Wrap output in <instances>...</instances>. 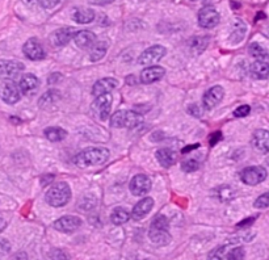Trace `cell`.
Masks as SVG:
<instances>
[{
  "label": "cell",
  "mask_w": 269,
  "mask_h": 260,
  "mask_svg": "<svg viewBox=\"0 0 269 260\" xmlns=\"http://www.w3.org/2000/svg\"><path fill=\"white\" fill-rule=\"evenodd\" d=\"M223 96H225V91H223V88L221 86H214L212 88H209L203 98L204 108L208 109V111L215 108L221 103Z\"/></svg>",
  "instance_id": "cell-15"
},
{
  "label": "cell",
  "mask_w": 269,
  "mask_h": 260,
  "mask_svg": "<svg viewBox=\"0 0 269 260\" xmlns=\"http://www.w3.org/2000/svg\"><path fill=\"white\" fill-rule=\"evenodd\" d=\"M192 2H203V0H192ZM205 2V0H204Z\"/></svg>",
  "instance_id": "cell-48"
},
{
  "label": "cell",
  "mask_w": 269,
  "mask_h": 260,
  "mask_svg": "<svg viewBox=\"0 0 269 260\" xmlns=\"http://www.w3.org/2000/svg\"><path fill=\"white\" fill-rule=\"evenodd\" d=\"M152 206H154V200L151 197H145L141 201L136 204V206L133 208V212H131V218L136 219V221H140V219L145 218L150 212H151Z\"/></svg>",
  "instance_id": "cell-21"
},
{
  "label": "cell",
  "mask_w": 269,
  "mask_h": 260,
  "mask_svg": "<svg viewBox=\"0 0 269 260\" xmlns=\"http://www.w3.org/2000/svg\"><path fill=\"white\" fill-rule=\"evenodd\" d=\"M44 134L49 141H51V142H60V141H63L67 137L66 130L62 129V127H57V126L46 127Z\"/></svg>",
  "instance_id": "cell-28"
},
{
  "label": "cell",
  "mask_w": 269,
  "mask_h": 260,
  "mask_svg": "<svg viewBox=\"0 0 269 260\" xmlns=\"http://www.w3.org/2000/svg\"><path fill=\"white\" fill-rule=\"evenodd\" d=\"M221 140H222L221 132H214V133L210 134V137H209L210 146H214V145H217V143H218Z\"/></svg>",
  "instance_id": "cell-40"
},
{
  "label": "cell",
  "mask_w": 269,
  "mask_h": 260,
  "mask_svg": "<svg viewBox=\"0 0 269 260\" xmlns=\"http://www.w3.org/2000/svg\"><path fill=\"white\" fill-rule=\"evenodd\" d=\"M51 260H70V256L67 254L64 250H60V248H53V250L49 252Z\"/></svg>",
  "instance_id": "cell-36"
},
{
  "label": "cell",
  "mask_w": 269,
  "mask_h": 260,
  "mask_svg": "<svg viewBox=\"0 0 269 260\" xmlns=\"http://www.w3.org/2000/svg\"><path fill=\"white\" fill-rule=\"evenodd\" d=\"M214 194L219 201L227 203V201H231L232 199H235L237 190L231 185H221V187H218L214 190Z\"/></svg>",
  "instance_id": "cell-26"
},
{
  "label": "cell",
  "mask_w": 269,
  "mask_h": 260,
  "mask_svg": "<svg viewBox=\"0 0 269 260\" xmlns=\"http://www.w3.org/2000/svg\"><path fill=\"white\" fill-rule=\"evenodd\" d=\"M227 244H222V246L215 247L214 250H212L209 254H208V260H223V257L227 254Z\"/></svg>",
  "instance_id": "cell-32"
},
{
  "label": "cell",
  "mask_w": 269,
  "mask_h": 260,
  "mask_svg": "<svg viewBox=\"0 0 269 260\" xmlns=\"http://www.w3.org/2000/svg\"><path fill=\"white\" fill-rule=\"evenodd\" d=\"M255 219H256V217H250V218H246L243 219V221H241V222L238 223V228L242 229V228H246V226H250L252 225L253 222H255Z\"/></svg>",
  "instance_id": "cell-43"
},
{
  "label": "cell",
  "mask_w": 269,
  "mask_h": 260,
  "mask_svg": "<svg viewBox=\"0 0 269 260\" xmlns=\"http://www.w3.org/2000/svg\"><path fill=\"white\" fill-rule=\"evenodd\" d=\"M188 112L189 114H192L193 117H201L203 116V111H201V107L198 104H190L188 107Z\"/></svg>",
  "instance_id": "cell-39"
},
{
  "label": "cell",
  "mask_w": 269,
  "mask_h": 260,
  "mask_svg": "<svg viewBox=\"0 0 269 260\" xmlns=\"http://www.w3.org/2000/svg\"><path fill=\"white\" fill-rule=\"evenodd\" d=\"M75 33V29L71 28V26H63V28L54 30L50 35L49 40H50L53 46H55V48H62V46H66V45L71 41V38H74Z\"/></svg>",
  "instance_id": "cell-13"
},
{
  "label": "cell",
  "mask_w": 269,
  "mask_h": 260,
  "mask_svg": "<svg viewBox=\"0 0 269 260\" xmlns=\"http://www.w3.org/2000/svg\"><path fill=\"white\" fill-rule=\"evenodd\" d=\"M59 100H60V92H58L57 89H50V91L45 92L44 95L40 98V100H38V105H40V108L46 111V109L49 108H53L54 105L57 104Z\"/></svg>",
  "instance_id": "cell-23"
},
{
  "label": "cell",
  "mask_w": 269,
  "mask_h": 260,
  "mask_svg": "<svg viewBox=\"0 0 269 260\" xmlns=\"http://www.w3.org/2000/svg\"><path fill=\"white\" fill-rule=\"evenodd\" d=\"M250 73L255 79H266L269 78V63L265 60H256L251 64Z\"/></svg>",
  "instance_id": "cell-25"
},
{
  "label": "cell",
  "mask_w": 269,
  "mask_h": 260,
  "mask_svg": "<svg viewBox=\"0 0 269 260\" xmlns=\"http://www.w3.org/2000/svg\"><path fill=\"white\" fill-rule=\"evenodd\" d=\"M10 251V243L6 239L0 238V254H7Z\"/></svg>",
  "instance_id": "cell-42"
},
{
  "label": "cell",
  "mask_w": 269,
  "mask_h": 260,
  "mask_svg": "<svg viewBox=\"0 0 269 260\" xmlns=\"http://www.w3.org/2000/svg\"><path fill=\"white\" fill-rule=\"evenodd\" d=\"M22 53L28 59L30 60H41L45 58V50L41 42L37 38H29L28 41L22 46Z\"/></svg>",
  "instance_id": "cell-11"
},
{
  "label": "cell",
  "mask_w": 269,
  "mask_h": 260,
  "mask_svg": "<svg viewBox=\"0 0 269 260\" xmlns=\"http://www.w3.org/2000/svg\"><path fill=\"white\" fill-rule=\"evenodd\" d=\"M71 17L78 24H89L95 20V11L87 7H82V8H75L71 13Z\"/></svg>",
  "instance_id": "cell-22"
},
{
  "label": "cell",
  "mask_w": 269,
  "mask_h": 260,
  "mask_svg": "<svg viewBox=\"0 0 269 260\" xmlns=\"http://www.w3.org/2000/svg\"><path fill=\"white\" fill-rule=\"evenodd\" d=\"M6 225H7V223H6V221H4V219H2V218H0V233L3 232L4 229H6Z\"/></svg>",
  "instance_id": "cell-46"
},
{
  "label": "cell",
  "mask_w": 269,
  "mask_h": 260,
  "mask_svg": "<svg viewBox=\"0 0 269 260\" xmlns=\"http://www.w3.org/2000/svg\"><path fill=\"white\" fill-rule=\"evenodd\" d=\"M199 167L198 162H197L196 159H187V160H184L181 163V170L184 172H194L197 171Z\"/></svg>",
  "instance_id": "cell-34"
},
{
  "label": "cell",
  "mask_w": 269,
  "mask_h": 260,
  "mask_svg": "<svg viewBox=\"0 0 269 260\" xmlns=\"http://www.w3.org/2000/svg\"><path fill=\"white\" fill-rule=\"evenodd\" d=\"M198 147H199L198 143H194V145H189V146L184 147V149L181 150V152H183V154H187V152H190L192 150H196V149H198Z\"/></svg>",
  "instance_id": "cell-45"
},
{
  "label": "cell",
  "mask_w": 269,
  "mask_h": 260,
  "mask_svg": "<svg viewBox=\"0 0 269 260\" xmlns=\"http://www.w3.org/2000/svg\"><path fill=\"white\" fill-rule=\"evenodd\" d=\"M60 78H62V75H60L59 73H54V74H51L50 76H49L48 83H49V84H55V83L59 82Z\"/></svg>",
  "instance_id": "cell-44"
},
{
  "label": "cell",
  "mask_w": 269,
  "mask_h": 260,
  "mask_svg": "<svg viewBox=\"0 0 269 260\" xmlns=\"http://www.w3.org/2000/svg\"><path fill=\"white\" fill-rule=\"evenodd\" d=\"M74 41L78 48L87 50L96 44V36L91 30H79L74 35Z\"/></svg>",
  "instance_id": "cell-20"
},
{
  "label": "cell",
  "mask_w": 269,
  "mask_h": 260,
  "mask_svg": "<svg viewBox=\"0 0 269 260\" xmlns=\"http://www.w3.org/2000/svg\"><path fill=\"white\" fill-rule=\"evenodd\" d=\"M108 46H109V44L107 41L96 42L91 48V51H89V59L92 62H97V60L103 59L105 57V54H107Z\"/></svg>",
  "instance_id": "cell-27"
},
{
  "label": "cell",
  "mask_w": 269,
  "mask_h": 260,
  "mask_svg": "<svg viewBox=\"0 0 269 260\" xmlns=\"http://www.w3.org/2000/svg\"><path fill=\"white\" fill-rule=\"evenodd\" d=\"M250 113H251L250 105H241V107H238V108L234 111V117L243 118L246 117V116H248Z\"/></svg>",
  "instance_id": "cell-38"
},
{
  "label": "cell",
  "mask_w": 269,
  "mask_h": 260,
  "mask_svg": "<svg viewBox=\"0 0 269 260\" xmlns=\"http://www.w3.org/2000/svg\"><path fill=\"white\" fill-rule=\"evenodd\" d=\"M165 75V70L160 66H150L146 67L145 70H142L141 73V83L143 84H151V83H155L158 80H160L163 76Z\"/></svg>",
  "instance_id": "cell-19"
},
{
  "label": "cell",
  "mask_w": 269,
  "mask_h": 260,
  "mask_svg": "<svg viewBox=\"0 0 269 260\" xmlns=\"http://www.w3.org/2000/svg\"><path fill=\"white\" fill-rule=\"evenodd\" d=\"M161 167L170 168L176 163V152L171 149H159L155 154Z\"/></svg>",
  "instance_id": "cell-24"
},
{
  "label": "cell",
  "mask_w": 269,
  "mask_h": 260,
  "mask_svg": "<svg viewBox=\"0 0 269 260\" xmlns=\"http://www.w3.org/2000/svg\"><path fill=\"white\" fill-rule=\"evenodd\" d=\"M168 229H170V223H168L167 217L158 214L152 219L149 230V237L152 243L158 244V246H167L171 242V234L168 232Z\"/></svg>",
  "instance_id": "cell-2"
},
{
  "label": "cell",
  "mask_w": 269,
  "mask_h": 260,
  "mask_svg": "<svg viewBox=\"0 0 269 260\" xmlns=\"http://www.w3.org/2000/svg\"><path fill=\"white\" fill-rule=\"evenodd\" d=\"M71 200V188L67 183H55L45 193V201L54 208L64 206Z\"/></svg>",
  "instance_id": "cell-3"
},
{
  "label": "cell",
  "mask_w": 269,
  "mask_h": 260,
  "mask_svg": "<svg viewBox=\"0 0 269 260\" xmlns=\"http://www.w3.org/2000/svg\"><path fill=\"white\" fill-rule=\"evenodd\" d=\"M234 29H235V30L232 32L231 36H232V38L237 37V38H235L234 44H238V42H241L242 40H243L244 33H246V25H244V24L242 21H237V24H235Z\"/></svg>",
  "instance_id": "cell-33"
},
{
  "label": "cell",
  "mask_w": 269,
  "mask_h": 260,
  "mask_svg": "<svg viewBox=\"0 0 269 260\" xmlns=\"http://www.w3.org/2000/svg\"><path fill=\"white\" fill-rule=\"evenodd\" d=\"M198 24L204 29H212L219 22V13L213 6H205L198 12Z\"/></svg>",
  "instance_id": "cell-8"
},
{
  "label": "cell",
  "mask_w": 269,
  "mask_h": 260,
  "mask_svg": "<svg viewBox=\"0 0 269 260\" xmlns=\"http://www.w3.org/2000/svg\"><path fill=\"white\" fill-rule=\"evenodd\" d=\"M253 206L257 208V209H265V208H269V192H266V193L257 197L255 204H253Z\"/></svg>",
  "instance_id": "cell-37"
},
{
  "label": "cell",
  "mask_w": 269,
  "mask_h": 260,
  "mask_svg": "<svg viewBox=\"0 0 269 260\" xmlns=\"http://www.w3.org/2000/svg\"><path fill=\"white\" fill-rule=\"evenodd\" d=\"M0 99L7 104H16L21 99V91L16 83L11 80L0 86Z\"/></svg>",
  "instance_id": "cell-10"
},
{
  "label": "cell",
  "mask_w": 269,
  "mask_h": 260,
  "mask_svg": "<svg viewBox=\"0 0 269 260\" xmlns=\"http://www.w3.org/2000/svg\"><path fill=\"white\" fill-rule=\"evenodd\" d=\"M250 54L259 60H265L269 58L268 50L263 48L260 44H257V42H252L250 45Z\"/></svg>",
  "instance_id": "cell-31"
},
{
  "label": "cell",
  "mask_w": 269,
  "mask_h": 260,
  "mask_svg": "<svg viewBox=\"0 0 269 260\" xmlns=\"http://www.w3.org/2000/svg\"><path fill=\"white\" fill-rule=\"evenodd\" d=\"M252 146L260 154L269 152V132L265 129L256 130L252 136Z\"/></svg>",
  "instance_id": "cell-16"
},
{
  "label": "cell",
  "mask_w": 269,
  "mask_h": 260,
  "mask_svg": "<svg viewBox=\"0 0 269 260\" xmlns=\"http://www.w3.org/2000/svg\"><path fill=\"white\" fill-rule=\"evenodd\" d=\"M82 226V219L76 216L60 217L53 223V228L60 233H74Z\"/></svg>",
  "instance_id": "cell-14"
},
{
  "label": "cell",
  "mask_w": 269,
  "mask_h": 260,
  "mask_svg": "<svg viewBox=\"0 0 269 260\" xmlns=\"http://www.w3.org/2000/svg\"><path fill=\"white\" fill-rule=\"evenodd\" d=\"M19 87L21 93L26 96H32L37 92L38 87H40V80L35 74H25V75L21 76Z\"/></svg>",
  "instance_id": "cell-17"
},
{
  "label": "cell",
  "mask_w": 269,
  "mask_h": 260,
  "mask_svg": "<svg viewBox=\"0 0 269 260\" xmlns=\"http://www.w3.org/2000/svg\"><path fill=\"white\" fill-rule=\"evenodd\" d=\"M25 66L19 60H2L0 59V79L11 82L24 71Z\"/></svg>",
  "instance_id": "cell-6"
},
{
  "label": "cell",
  "mask_w": 269,
  "mask_h": 260,
  "mask_svg": "<svg viewBox=\"0 0 269 260\" xmlns=\"http://www.w3.org/2000/svg\"><path fill=\"white\" fill-rule=\"evenodd\" d=\"M95 2L97 4H104V3H111V2H113V0H95Z\"/></svg>",
  "instance_id": "cell-47"
},
{
  "label": "cell",
  "mask_w": 269,
  "mask_h": 260,
  "mask_svg": "<svg viewBox=\"0 0 269 260\" xmlns=\"http://www.w3.org/2000/svg\"><path fill=\"white\" fill-rule=\"evenodd\" d=\"M109 150L103 147H88L80 151L75 156V165L78 167H92V166H102L109 159Z\"/></svg>",
  "instance_id": "cell-1"
},
{
  "label": "cell",
  "mask_w": 269,
  "mask_h": 260,
  "mask_svg": "<svg viewBox=\"0 0 269 260\" xmlns=\"http://www.w3.org/2000/svg\"><path fill=\"white\" fill-rule=\"evenodd\" d=\"M63 0H42V6L45 8H53V7L58 6L59 3H62Z\"/></svg>",
  "instance_id": "cell-41"
},
{
  "label": "cell",
  "mask_w": 269,
  "mask_h": 260,
  "mask_svg": "<svg viewBox=\"0 0 269 260\" xmlns=\"http://www.w3.org/2000/svg\"><path fill=\"white\" fill-rule=\"evenodd\" d=\"M142 122V116L134 111H117L111 118V126L116 129H120V127L133 129V127L140 126Z\"/></svg>",
  "instance_id": "cell-4"
},
{
  "label": "cell",
  "mask_w": 269,
  "mask_h": 260,
  "mask_svg": "<svg viewBox=\"0 0 269 260\" xmlns=\"http://www.w3.org/2000/svg\"><path fill=\"white\" fill-rule=\"evenodd\" d=\"M268 176L266 170L261 166H251L244 168L241 172V180L247 185H257L264 181Z\"/></svg>",
  "instance_id": "cell-5"
},
{
  "label": "cell",
  "mask_w": 269,
  "mask_h": 260,
  "mask_svg": "<svg viewBox=\"0 0 269 260\" xmlns=\"http://www.w3.org/2000/svg\"><path fill=\"white\" fill-rule=\"evenodd\" d=\"M209 44V38L205 36H199V37H193L190 40V50L193 54H199L205 50V48Z\"/></svg>",
  "instance_id": "cell-30"
},
{
  "label": "cell",
  "mask_w": 269,
  "mask_h": 260,
  "mask_svg": "<svg viewBox=\"0 0 269 260\" xmlns=\"http://www.w3.org/2000/svg\"><path fill=\"white\" fill-rule=\"evenodd\" d=\"M112 104H113V98H112L111 93H107V95L95 98V102L92 103L91 109L98 120L104 121L107 120L109 113H111Z\"/></svg>",
  "instance_id": "cell-7"
},
{
  "label": "cell",
  "mask_w": 269,
  "mask_h": 260,
  "mask_svg": "<svg viewBox=\"0 0 269 260\" xmlns=\"http://www.w3.org/2000/svg\"><path fill=\"white\" fill-rule=\"evenodd\" d=\"M244 255H246V252H244L243 247H235L228 251L226 256H227V260H243Z\"/></svg>",
  "instance_id": "cell-35"
},
{
  "label": "cell",
  "mask_w": 269,
  "mask_h": 260,
  "mask_svg": "<svg viewBox=\"0 0 269 260\" xmlns=\"http://www.w3.org/2000/svg\"><path fill=\"white\" fill-rule=\"evenodd\" d=\"M118 86V82L114 78H103V79L97 80L92 87V95L95 98H98L102 95H107L111 91H113L116 87Z\"/></svg>",
  "instance_id": "cell-18"
},
{
  "label": "cell",
  "mask_w": 269,
  "mask_h": 260,
  "mask_svg": "<svg viewBox=\"0 0 269 260\" xmlns=\"http://www.w3.org/2000/svg\"><path fill=\"white\" fill-rule=\"evenodd\" d=\"M129 188L130 192L134 196H145L151 189V180L149 179V176H146L143 174H138L130 180Z\"/></svg>",
  "instance_id": "cell-12"
},
{
  "label": "cell",
  "mask_w": 269,
  "mask_h": 260,
  "mask_svg": "<svg viewBox=\"0 0 269 260\" xmlns=\"http://www.w3.org/2000/svg\"><path fill=\"white\" fill-rule=\"evenodd\" d=\"M130 219V213L127 212L124 208H116L111 214V221L113 222V225H124L125 222H127Z\"/></svg>",
  "instance_id": "cell-29"
},
{
  "label": "cell",
  "mask_w": 269,
  "mask_h": 260,
  "mask_svg": "<svg viewBox=\"0 0 269 260\" xmlns=\"http://www.w3.org/2000/svg\"><path fill=\"white\" fill-rule=\"evenodd\" d=\"M167 50H165L164 46L161 45H154L151 48L146 49L142 54L138 58V63L142 64V66H151V64H155L156 62L164 57Z\"/></svg>",
  "instance_id": "cell-9"
}]
</instances>
